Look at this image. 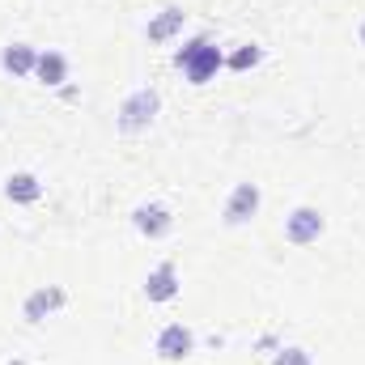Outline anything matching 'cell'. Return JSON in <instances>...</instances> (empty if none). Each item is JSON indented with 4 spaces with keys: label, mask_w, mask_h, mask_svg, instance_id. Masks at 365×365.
I'll return each instance as SVG.
<instances>
[{
    "label": "cell",
    "mask_w": 365,
    "mask_h": 365,
    "mask_svg": "<svg viewBox=\"0 0 365 365\" xmlns=\"http://www.w3.org/2000/svg\"><path fill=\"white\" fill-rule=\"evenodd\" d=\"M175 64L187 73L191 86H208V81L217 77V68L225 64V56H221V47H212L208 38H191L179 56H175Z\"/></svg>",
    "instance_id": "1"
},
{
    "label": "cell",
    "mask_w": 365,
    "mask_h": 365,
    "mask_svg": "<svg viewBox=\"0 0 365 365\" xmlns=\"http://www.w3.org/2000/svg\"><path fill=\"white\" fill-rule=\"evenodd\" d=\"M158 110H162V98H158V90H136L123 98V106H119V132H145L153 119H158Z\"/></svg>",
    "instance_id": "2"
},
{
    "label": "cell",
    "mask_w": 365,
    "mask_h": 365,
    "mask_svg": "<svg viewBox=\"0 0 365 365\" xmlns=\"http://www.w3.org/2000/svg\"><path fill=\"white\" fill-rule=\"evenodd\" d=\"M327 230V221H323V212L319 208H310V204H302V208H293L289 217H284V238L293 242V247H306V242H319V234Z\"/></svg>",
    "instance_id": "3"
},
{
    "label": "cell",
    "mask_w": 365,
    "mask_h": 365,
    "mask_svg": "<svg viewBox=\"0 0 365 365\" xmlns=\"http://www.w3.org/2000/svg\"><path fill=\"white\" fill-rule=\"evenodd\" d=\"M259 187L255 182H238L234 187V195H230V204H225V225H247L255 212H259Z\"/></svg>",
    "instance_id": "4"
},
{
    "label": "cell",
    "mask_w": 365,
    "mask_h": 365,
    "mask_svg": "<svg viewBox=\"0 0 365 365\" xmlns=\"http://www.w3.org/2000/svg\"><path fill=\"white\" fill-rule=\"evenodd\" d=\"M132 225H136L145 238H166V234H170V225H175V217H170V208H166V204H136Z\"/></svg>",
    "instance_id": "5"
},
{
    "label": "cell",
    "mask_w": 365,
    "mask_h": 365,
    "mask_svg": "<svg viewBox=\"0 0 365 365\" xmlns=\"http://www.w3.org/2000/svg\"><path fill=\"white\" fill-rule=\"evenodd\" d=\"M191 349H195V336H191L182 323L162 327V336H158V353H162L166 361H187V357H191Z\"/></svg>",
    "instance_id": "6"
},
{
    "label": "cell",
    "mask_w": 365,
    "mask_h": 365,
    "mask_svg": "<svg viewBox=\"0 0 365 365\" xmlns=\"http://www.w3.org/2000/svg\"><path fill=\"white\" fill-rule=\"evenodd\" d=\"M145 297L149 302H175L179 297V272H175V264H158L153 272L145 276Z\"/></svg>",
    "instance_id": "7"
},
{
    "label": "cell",
    "mask_w": 365,
    "mask_h": 365,
    "mask_svg": "<svg viewBox=\"0 0 365 365\" xmlns=\"http://www.w3.org/2000/svg\"><path fill=\"white\" fill-rule=\"evenodd\" d=\"M60 306H64V289H56V284H51V289H34V293L26 297L21 314H26L30 323H43V319H47V314H56Z\"/></svg>",
    "instance_id": "8"
},
{
    "label": "cell",
    "mask_w": 365,
    "mask_h": 365,
    "mask_svg": "<svg viewBox=\"0 0 365 365\" xmlns=\"http://www.w3.org/2000/svg\"><path fill=\"white\" fill-rule=\"evenodd\" d=\"M182 21H187V13L170 4V9H162V13L149 21V30H145V34H149V43H166V38H175V34L182 30Z\"/></svg>",
    "instance_id": "9"
},
{
    "label": "cell",
    "mask_w": 365,
    "mask_h": 365,
    "mask_svg": "<svg viewBox=\"0 0 365 365\" xmlns=\"http://www.w3.org/2000/svg\"><path fill=\"white\" fill-rule=\"evenodd\" d=\"M0 64H4L13 77H30V73H34V64H38V51H34V47H26V43H9V47H4V56H0Z\"/></svg>",
    "instance_id": "10"
},
{
    "label": "cell",
    "mask_w": 365,
    "mask_h": 365,
    "mask_svg": "<svg viewBox=\"0 0 365 365\" xmlns=\"http://www.w3.org/2000/svg\"><path fill=\"white\" fill-rule=\"evenodd\" d=\"M4 195L13 204H34L43 195V182L34 179V175H26V170H17V175H9V182H4Z\"/></svg>",
    "instance_id": "11"
},
{
    "label": "cell",
    "mask_w": 365,
    "mask_h": 365,
    "mask_svg": "<svg viewBox=\"0 0 365 365\" xmlns=\"http://www.w3.org/2000/svg\"><path fill=\"white\" fill-rule=\"evenodd\" d=\"M34 77H38L43 86H60V81L68 77V60H64L60 51H43L38 64H34Z\"/></svg>",
    "instance_id": "12"
},
{
    "label": "cell",
    "mask_w": 365,
    "mask_h": 365,
    "mask_svg": "<svg viewBox=\"0 0 365 365\" xmlns=\"http://www.w3.org/2000/svg\"><path fill=\"white\" fill-rule=\"evenodd\" d=\"M259 60H264V51H259V47H255V43H251V47H238V51H234V56H230V60H225V64H230V68H234V73H247V68H255V64H259Z\"/></svg>",
    "instance_id": "13"
},
{
    "label": "cell",
    "mask_w": 365,
    "mask_h": 365,
    "mask_svg": "<svg viewBox=\"0 0 365 365\" xmlns=\"http://www.w3.org/2000/svg\"><path fill=\"white\" fill-rule=\"evenodd\" d=\"M276 365H310V353L306 349H280L276 353Z\"/></svg>",
    "instance_id": "14"
},
{
    "label": "cell",
    "mask_w": 365,
    "mask_h": 365,
    "mask_svg": "<svg viewBox=\"0 0 365 365\" xmlns=\"http://www.w3.org/2000/svg\"><path fill=\"white\" fill-rule=\"evenodd\" d=\"M361 47H365V26H361Z\"/></svg>",
    "instance_id": "15"
},
{
    "label": "cell",
    "mask_w": 365,
    "mask_h": 365,
    "mask_svg": "<svg viewBox=\"0 0 365 365\" xmlns=\"http://www.w3.org/2000/svg\"><path fill=\"white\" fill-rule=\"evenodd\" d=\"M9 365H21V361H9Z\"/></svg>",
    "instance_id": "16"
}]
</instances>
